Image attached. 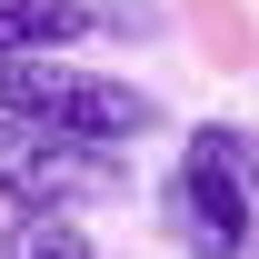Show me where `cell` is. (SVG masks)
<instances>
[{
    "label": "cell",
    "instance_id": "1",
    "mask_svg": "<svg viewBox=\"0 0 259 259\" xmlns=\"http://www.w3.org/2000/svg\"><path fill=\"white\" fill-rule=\"evenodd\" d=\"M160 229L180 259H259V130L209 120L160 180Z\"/></svg>",
    "mask_w": 259,
    "mask_h": 259
},
{
    "label": "cell",
    "instance_id": "2",
    "mask_svg": "<svg viewBox=\"0 0 259 259\" xmlns=\"http://www.w3.org/2000/svg\"><path fill=\"white\" fill-rule=\"evenodd\" d=\"M0 110L60 130V140H90V150H140L160 130V100L110 80V70L70 60V50H40V60H0Z\"/></svg>",
    "mask_w": 259,
    "mask_h": 259
},
{
    "label": "cell",
    "instance_id": "3",
    "mask_svg": "<svg viewBox=\"0 0 259 259\" xmlns=\"http://www.w3.org/2000/svg\"><path fill=\"white\" fill-rule=\"evenodd\" d=\"M130 190V150H90L60 130L0 110V209H80V199H120Z\"/></svg>",
    "mask_w": 259,
    "mask_h": 259
},
{
    "label": "cell",
    "instance_id": "4",
    "mask_svg": "<svg viewBox=\"0 0 259 259\" xmlns=\"http://www.w3.org/2000/svg\"><path fill=\"white\" fill-rule=\"evenodd\" d=\"M100 10L90 0H0V60H40V50H90Z\"/></svg>",
    "mask_w": 259,
    "mask_h": 259
},
{
    "label": "cell",
    "instance_id": "5",
    "mask_svg": "<svg viewBox=\"0 0 259 259\" xmlns=\"http://www.w3.org/2000/svg\"><path fill=\"white\" fill-rule=\"evenodd\" d=\"M0 259H100V249L70 209H10L0 220Z\"/></svg>",
    "mask_w": 259,
    "mask_h": 259
}]
</instances>
